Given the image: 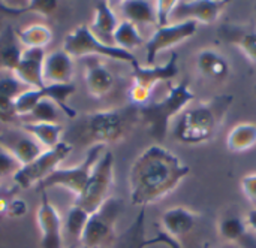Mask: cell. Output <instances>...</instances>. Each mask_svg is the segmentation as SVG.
I'll list each match as a JSON object with an SVG mask.
<instances>
[{
	"label": "cell",
	"mask_w": 256,
	"mask_h": 248,
	"mask_svg": "<svg viewBox=\"0 0 256 248\" xmlns=\"http://www.w3.org/2000/svg\"><path fill=\"white\" fill-rule=\"evenodd\" d=\"M70 151H72V145L66 141H62L54 148L44 150V153L38 156L33 162L20 168V171L12 178L14 184L22 190L39 186L56 169L60 168L62 162L70 154Z\"/></svg>",
	"instance_id": "cell-10"
},
{
	"label": "cell",
	"mask_w": 256,
	"mask_h": 248,
	"mask_svg": "<svg viewBox=\"0 0 256 248\" xmlns=\"http://www.w3.org/2000/svg\"><path fill=\"white\" fill-rule=\"evenodd\" d=\"M62 114L63 112L60 111V108L52 100H50L48 97H44L42 94V99L38 102L33 111L22 120L28 123H58Z\"/></svg>",
	"instance_id": "cell-33"
},
{
	"label": "cell",
	"mask_w": 256,
	"mask_h": 248,
	"mask_svg": "<svg viewBox=\"0 0 256 248\" xmlns=\"http://www.w3.org/2000/svg\"><path fill=\"white\" fill-rule=\"evenodd\" d=\"M198 31V24L194 21L171 22L165 27H158L146 40V66H154L156 58L162 51L171 49L176 45L190 39Z\"/></svg>",
	"instance_id": "cell-11"
},
{
	"label": "cell",
	"mask_w": 256,
	"mask_h": 248,
	"mask_svg": "<svg viewBox=\"0 0 256 248\" xmlns=\"http://www.w3.org/2000/svg\"><path fill=\"white\" fill-rule=\"evenodd\" d=\"M150 240L146 238V208H141L134 223L114 241V248H147Z\"/></svg>",
	"instance_id": "cell-26"
},
{
	"label": "cell",
	"mask_w": 256,
	"mask_h": 248,
	"mask_svg": "<svg viewBox=\"0 0 256 248\" xmlns=\"http://www.w3.org/2000/svg\"><path fill=\"white\" fill-rule=\"evenodd\" d=\"M0 147L10 153L21 166L28 165L44 153L42 145L24 130H10L0 135Z\"/></svg>",
	"instance_id": "cell-15"
},
{
	"label": "cell",
	"mask_w": 256,
	"mask_h": 248,
	"mask_svg": "<svg viewBox=\"0 0 256 248\" xmlns=\"http://www.w3.org/2000/svg\"><path fill=\"white\" fill-rule=\"evenodd\" d=\"M122 15L126 21H130L136 27L140 24H152L158 25L156 21V9L154 1L148 0H124L120 3Z\"/></svg>",
	"instance_id": "cell-25"
},
{
	"label": "cell",
	"mask_w": 256,
	"mask_h": 248,
	"mask_svg": "<svg viewBox=\"0 0 256 248\" xmlns=\"http://www.w3.org/2000/svg\"><path fill=\"white\" fill-rule=\"evenodd\" d=\"M256 147V124L243 121L236 124L226 135V148L230 153L242 154Z\"/></svg>",
	"instance_id": "cell-24"
},
{
	"label": "cell",
	"mask_w": 256,
	"mask_h": 248,
	"mask_svg": "<svg viewBox=\"0 0 256 248\" xmlns=\"http://www.w3.org/2000/svg\"><path fill=\"white\" fill-rule=\"evenodd\" d=\"M190 168L168 148L153 144L147 147L132 163L129 171V195L135 207L146 208L171 195Z\"/></svg>",
	"instance_id": "cell-1"
},
{
	"label": "cell",
	"mask_w": 256,
	"mask_h": 248,
	"mask_svg": "<svg viewBox=\"0 0 256 248\" xmlns=\"http://www.w3.org/2000/svg\"><path fill=\"white\" fill-rule=\"evenodd\" d=\"M138 117V108H116L96 111L87 117L86 129L87 135L92 138L93 144H114L123 139L134 123V118Z\"/></svg>",
	"instance_id": "cell-6"
},
{
	"label": "cell",
	"mask_w": 256,
	"mask_h": 248,
	"mask_svg": "<svg viewBox=\"0 0 256 248\" xmlns=\"http://www.w3.org/2000/svg\"><path fill=\"white\" fill-rule=\"evenodd\" d=\"M228 1L222 0H177L171 22L194 21L196 24H213L219 19Z\"/></svg>",
	"instance_id": "cell-13"
},
{
	"label": "cell",
	"mask_w": 256,
	"mask_h": 248,
	"mask_svg": "<svg viewBox=\"0 0 256 248\" xmlns=\"http://www.w3.org/2000/svg\"><path fill=\"white\" fill-rule=\"evenodd\" d=\"M196 67L202 76L213 81H224L231 72L230 61L226 60V57L213 48H206L198 52Z\"/></svg>",
	"instance_id": "cell-20"
},
{
	"label": "cell",
	"mask_w": 256,
	"mask_h": 248,
	"mask_svg": "<svg viewBox=\"0 0 256 248\" xmlns=\"http://www.w3.org/2000/svg\"><path fill=\"white\" fill-rule=\"evenodd\" d=\"M16 37L24 49L26 48L45 49V46L52 40V31L48 25L34 22V24H30L27 27L16 30Z\"/></svg>",
	"instance_id": "cell-27"
},
{
	"label": "cell",
	"mask_w": 256,
	"mask_h": 248,
	"mask_svg": "<svg viewBox=\"0 0 256 248\" xmlns=\"http://www.w3.org/2000/svg\"><path fill=\"white\" fill-rule=\"evenodd\" d=\"M84 81L87 91L93 97L100 99L111 91L114 85V75L98 57H90L86 64Z\"/></svg>",
	"instance_id": "cell-17"
},
{
	"label": "cell",
	"mask_w": 256,
	"mask_h": 248,
	"mask_svg": "<svg viewBox=\"0 0 256 248\" xmlns=\"http://www.w3.org/2000/svg\"><path fill=\"white\" fill-rule=\"evenodd\" d=\"M198 213L186 207H172L162 214L159 231L164 232L170 240L182 244V238L194 231V228L198 225Z\"/></svg>",
	"instance_id": "cell-14"
},
{
	"label": "cell",
	"mask_w": 256,
	"mask_h": 248,
	"mask_svg": "<svg viewBox=\"0 0 256 248\" xmlns=\"http://www.w3.org/2000/svg\"><path fill=\"white\" fill-rule=\"evenodd\" d=\"M224 248H232V246H226V247H224Z\"/></svg>",
	"instance_id": "cell-44"
},
{
	"label": "cell",
	"mask_w": 256,
	"mask_h": 248,
	"mask_svg": "<svg viewBox=\"0 0 256 248\" xmlns=\"http://www.w3.org/2000/svg\"><path fill=\"white\" fill-rule=\"evenodd\" d=\"M46 52L40 48H26L22 49L21 58L15 70L12 72L16 79H20L28 88H42L44 81V61Z\"/></svg>",
	"instance_id": "cell-16"
},
{
	"label": "cell",
	"mask_w": 256,
	"mask_h": 248,
	"mask_svg": "<svg viewBox=\"0 0 256 248\" xmlns=\"http://www.w3.org/2000/svg\"><path fill=\"white\" fill-rule=\"evenodd\" d=\"M104 150H105V145L93 144L90 147V150L87 151L86 159L80 165H76L74 168H58V169H56L48 178H45L38 186L39 192L40 190L48 192L52 187H62V189L69 190L75 196H78L82 192V189L86 187L96 162L104 154Z\"/></svg>",
	"instance_id": "cell-9"
},
{
	"label": "cell",
	"mask_w": 256,
	"mask_h": 248,
	"mask_svg": "<svg viewBox=\"0 0 256 248\" xmlns=\"http://www.w3.org/2000/svg\"><path fill=\"white\" fill-rule=\"evenodd\" d=\"M248 229L246 220L240 216H226L218 223V234L228 246L243 243L248 237Z\"/></svg>",
	"instance_id": "cell-29"
},
{
	"label": "cell",
	"mask_w": 256,
	"mask_h": 248,
	"mask_svg": "<svg viewBox=\"0 0 256 248\" xmlns=\"http://www.w3.org/2000/svg\"><path fill=\"white\" fill-rule=\"evenodd\" d=\"M90 216L80 210L75 205H70L66 213V219L63 222V237H69L75 240L76 243L81 241V235L84 232V228L88 222Z\"/></svg>",
	"instance_id": "cell-32"
},
{
	"label": "cell",
	"mask_w": 256,
	"mask_h": 248,
	"mask_svg": "<svg viewBox=\"0 0 256 248\" xmlns=\"http://www.w3.org/2000/svg\"><path fill=\"white\" fill-rule=\"evenodd\" d=\"M74 78V58L63 49L46 54L44 61V81L46 84H70Z\"/></svg>",
	"instance_id": "cell-18"
},
{
	"label": "cell",
	"mask_w": 256,
	"mask_h": 248,
	"mask_svg": "<svg viewBox=\"0 0 256 248\" xmlns=\"http://www.w3.org/2000/svg\"><path fill=\"white\" fill-rule=\"evenodd\" d=\"M123 202L110 198L94 214L90 216L80 244L82 248H102L112 246L116 241V225L122 214Z\"/></svg>",
	"instance_id": "cell-8"
},
{
	"label": "cell",
	"mask_w": 256,
	"mask_h": 248,
	"mask_svg": "<svg viewBox=\"0 0 256 248\" xmlns=\"http://www.w3.org/2000/svg\"><path fill=\"white\" fill-rule=\"evenodd\" d=\"M20 129L33 136L45 150L54 148L62 142V135L64 132V126L60 123H28L22 121Z\"/></svg>",
	"instance_id": "cell-23"
},
{
	"label": "cell",
	"mask_w": 256,
	"mask_h": 248,
	"mask_svg": "<svg viewBox=\"0 0 256 248\" xmlns=\"http://www.w3.org/2000/svg\"><path fill=\"white\" fill-rule=\"evenodd\" d=\"M232 102L231 94H222L198 105H189L177 117L172 129L174 138L186 145L210 142L222 126Z\"/></svg>",
	"instance_id": "cell-2"
},
{
	"label": "cell",
	"mask_w": 256,
	"mask_h": 248,
	"mask_svg": "<svg viewBox=\"0 0 256 248\" xmlns=\"http://www.w3.org/2000/svg\"><path fill=\"white\" fill-rule=\"evenodd\" d=\"M26 90H28V87H26L20 79H16L14 73H8L0 78V94H3L9 99L15 100Z\"/></svg>",
	"instance_id": "cell-35"
},
{
	"label": "cell",
	"mask_w": 256,
	"mask_h": 248,
	"mask_svg": "<svg viewBox=\"0 0 256 248\" xmlns=\"http://www.w3.org/2000/svg\"><path fill=\"white\" fill-rule=\"evenodd\" d=\"M22 46L12 27H6L0 33V72L12 73L20 63Z\"/></svg>",
	"instance_id": "cell-22"
},
{
	"label": "cell",
	"mask_w": 256,
	"mask_h": 248,
	"mask_svg": "<svg viewBox=\"0 0 256 248\" xmlns=\"http://www.w3.org/2000/svg\"><path fill=\"white\" fill-rule=\"evenodd\" d=\"M42 99V91L40 88H28L26 90L24 93H21L15 100H14V105H15V111L18 114L20 118H24L27 117L33 108L38 105V102Z\"/></svg>",
	"instance_id": "cell-34"
},
{
	"label": "cell",
	"mask_w": 256,
	"mask_h": 248,
	"mask_svg": "<svg viewBox=\"0 0 256 248\" xmlns=\"http://www.w3.org/2000/svg\"><path fill=\"white\" fill-rule=\"evenodd\" d=\"M21 165L18 163V160L10 154L8 153L3 147H0V180H4V178H9L20 171Z\"/></svg>",
	"instance_id": "cell-36"
},
{
	"label": "cell",
	"mask_w": 256,
	"mask_h": 248,
	"mask_svg": "<svg viewBox=\"0 0 256 248\" xmlns=\"http://www.w3.org/2000/svg\"><path fill=\"white\" fill-rule=\"evenodd\" d=\"M44 97H48L50 100H52L60 111L69 117V118H75L76 117V111L69 105V97L75 93V85L70 84H46L40 88Z\"/></svg>",
	"instance_id": "cell-31"
},
{
	"label": "cell",
	"mask_w": 256,
	"mask_h": 248,
	"mask_svg": "<svg viewBox=\"0 0 256 248\" xmlns=\"http://www.w3.org/2000/svg\"><path fill=\"white\" fill-rule=\"evenodd\" d=\"M220 34L230 43L237 46L242 54L256 66V27L225 25L220 28Z\"/></svg>",
	"instance_id": "cell-21"
},
{
	"label": "cell",
	"mask_w": 256,
	"mask_h": 248,
	"mask_svg": "<svg viewBox=\"0 0 256 248\" xmlns=\"http://www.w3.org/2000/svg\"><path fill=\"white\" fill-rule=\"evenodd\" d=\"M64 52H68L72 58L78 57H104V58H111L116 61H123L128 63L134 67L140 66V61L136 57L124 51L122 48H117L114 45H106L100 39H98L90 27L87 24H81L75 27L72 31H69L64 36L63 40V48Z\"/></svg>",
	"instance_id": "cell-4"
},
{
	"label": "cell",
	"mask_w": 256,
	"mask_h": 248,
	"mask_svg": "<svg viewBox=\"0 0 256 248\" xmlns=\"http://www.w3.org/2000/svg\"><path fill=\"white\" fill-rule=\"evenodd\" d=\"M16 186L15 187H3L0 186V217L8 214V207L10 201L16 196Z\"/></svg>",
	"instance_id": "cell-41"
},
{
	"label": "cell",
	"mask_w": 256,
	"mask_h": 248,
	"mask_svg": "<svg viewBox=\"0 0 256 248\" xmlns=\"http://www.w3.org/2000/svg\"><path fill=\"white\" fill-rule=\"evenodd\" d=\"M202 248H210V244H208V243H204V244H202Z\"/></svg>",
	"instance_id": "cell-43"
},
{
	"label": "cell",
	"mask_w": 256,
	"mask_h": 248,
	"mask_svg": "<svg viewBox=\"0 0 256 248\" xmlns=\"http://www.w3.org/2000/svg\"><path fill=\"white\" fill-rule=\"evenodd\" d=\"M66 248H70V247H66Z\"/></svg>",
	"instance_id": "cell-45"
},
{
	"label": "cell",
	"mask_w": 256,
	"mask_h": 248,
	"mask_svg": "<svg viewBox=\"0 0 256 248\" xmlns=\"http://www.w3.org/2000/svg\"><path fill=\"white\" fill-rule=\"evenodd\" d=\"M118 16L110 1H96L93 22L88 25L93 34L106 45H112V34L118 25Z\"/></svg>",
	"instance_id": "cell-19"
},
{
	"label": "cell",
	"mask_w": 256,
	"mask_h": 248,
	"mask_svg": "<svg viewBox=\"0 0 256 248\" xmlns=\"http://www.w3.org/2000/svg\"><path fill=\"white\" fill-rule=\"evenodd\" d=\"M112 45L132 52V49L144 46L146 40L135 24L126 19H122L112 34Z\"/></svg>",
	"instance_id": "cell-30"
},
{
	"label": "cell",
	"mask_w": 256,
	"mask_h": 248,
	"mask_svg": "<svg viewBox=\"0 0 256 248\" xmlns=\"http://www.w3.org/2000/svg\"><path fill=\"white\" fill-rule=\"evenodd\" d=\"M56 0H27V1H0V10L8 15H22L26 12H36L40 15H50L57 9Z\"/></svg>",
	"instance_id": "cell-28"
},
{
	"label": "cell",
	"mask_w": 256,
	"mask_h": 248,
	"mask_svg": "<svg viewBox=\"0 0 256 248\" xmlns=\"http://www.w3.org/2000/svg\"><path fill=\"white\" fill-rule=\"evenodd\" d=\"M240 187L244 198L256 208V174H249L243 177L240 181Z\"/></svg>",
	"instance_id": "cell-39"
},
{
	"label": "cell",
	"mask_w": 256,
	"mask_h": 248,
	"mask_svg": "<svg viewBox=\"0 0 256 248\" xmlns=\"http://www.w3.org/2000/svg\"><path fill=\"white\" fill-rule=\"evenodd\" d=\"M27 213H28V205H27V202H26L24 199L15 196V198L10 201L9 207H8V214H6V216L10 217V219H21V217H24Z\"/></svg>",
	"instance_id": "cell-40"
},
{
	"label": "cell",
	"mask_w": 256,
	"mask_h": 248,
	"mask_svg": "<svg viewBox=\"0 0 256 248\" xmlns=\"http://www.w3.org/2000/svg\"><path fill=\"white\" fill-rule=\"evenodd\" d=\"M246 223H248V226L254 231L256 234V208L255 210H252L249 214H248V217H246Z\"/></svg>",
	"instance_id": "cell-42"
},
{
	"label": "cell",
	"mask_w": 256,
	"mask_h": 248,
	"mask_svg": "<svg viewBox=\"0 0 256 248\" xmlns=\"http://www.w3.org/2000/svg\"><path fill=\"white\" fill-rule=\"evenodd\" d=\"M178 75V54L172 52L165 64L154 66H138L132 69V84L128 91V97L132 106H146L153 96L156 85L170 82Z\"/></svg>",
	"instance_id": "cell-7"
},
{
	"label": "cell",
	"mask_w": 256,
	"mask_h": 248,
	"mask_svg": "<svg viewBox=\"0 0 256 248\" xmlns=\"http://www.w3.org/2000/svg\"><path fill=\"white\" fill-rule=\"evenodd\" d=\"M36 220L40 231V248H66L62 216L50 202L48 193L45 190H40V204Z\"/></svg>",
	"instance_id": "cell-12"
},
{
	"label": "cell",
	"mask_w": 256,
	"mask_h": 248,
	"mask_svg": "<svg viewBox=\"0 0 256 248\" xmlns=\"http://www.w3.org/2000/svg\"><path fill=\"white\" fill-rule=\"evenodd\" d=\"M18 114L15 111L14 99H9L3 94H0V121L6 124H12L18 120Z\"/></svg>",
	"instance_id": "cell-38"
},
{
	"label": "cell",
	"mask_w": 256,
	"mask_h": 248,
	"mask_svg": "<svg viewBox=\"0 0 256 248\" xmlns=\"http://www.w3.org/2000/svg\"><path fill=\"white\" fill-rule=\"evenodd\" d=\"M176 1L177 0H158V1H154L158 27H165V25L171 24V15H172Z\"/></svg>",
	"instance_id": "cell-37"
},
{
	"label": "cell",
	"mask_w": 256,
	"mask_h": 248,
	"mask_svg": "<svg viewBox=\"0 0 256 248\" xmlns=\"http://www.w3.org/2000/svg\"><path fill=\"white\" fill-rule=\"evenodd\" d=\"M114 186V154L104 151L96 162L90 178L82 192L75 198L74 204L88 216L94 214L110 198Z\"/></svg>",
	"instance_id": "cell-5"
},
{
	"label": "cell",
	"mask_w": 256,
	"mask_h": 248,
	"mask_svg": "<svg viewBox=\"0 0 256 248\" xmlns=\"http://www.w3.org/2000/svg\"><path fill=\"white\" fill-rule=\"evenodd\" d=\"M195 99L188 81L170 85L166 94L159 100H150L146 106L138 108V117L148 126V133L158 141H164L170 123L177 118Z\"/></svg>",
	"instance_id": "cell-3"
}]
</instances>
